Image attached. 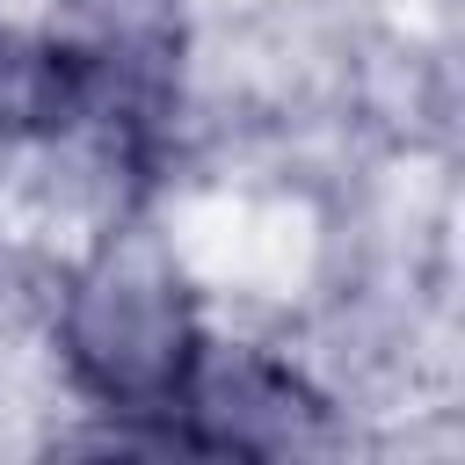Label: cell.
Listing matches in <instances>:
<instances>
[{
  "label": "cell",
  "mask_w": 465,
  "mask_h": 465,
  "mask_svg": "<svg viewBox=\"0 0 465 465\" xmlns=\"http://www.w3.org/2000/svg\"><path fill=\"white\" fill-rule=\"evenodd\" d=\"M327 436L320 392L247 341H203L174 407L160 414L167 450H211V458H291Z\"/></svg>",
  "instance_id": "2"
},
{
  "label": "cell",
  "mask_w": 465,
  "mask_h": 465,
  "mask_svg": "<svg viewBox=\"0 0 465 465\" xmlns=\"http://www.w3.org/2000/svg\"><path fill=\"white\" fill-rule=\"evenodd\" d=\"M58 349H65L73 385L94 407H109L124 421H160L203 349L196 298L153 240H109L65 283ZM153 443H160V429H153Z\"/></svg>",
  "instance_id": "1"
}]
</instances>
